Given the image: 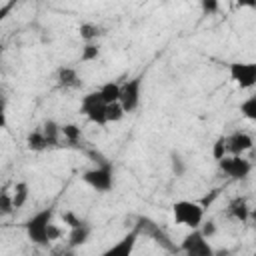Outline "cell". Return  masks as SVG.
I'll return each mask as SVG.
<instances>
[{
    "mask_svg": "<svg viewBox=\"0 0 256 256\" xmlns=\"http://www.w3.org/2000/svg\"><path fill=\"white\" fill-rule=\"evenodd\" d=\"M172 218L176 224L186 228H200L204 222V206L196 200H178L172 204Z\"/></svg>",
    "mask_w": 256,
    "mask_h": 256,
    "instance_id": "6da1fadb",
    "label": "cell"
},
{
    "mask_svg": "<svg viewBox=\"0 0 256 256\" xmlns=\"http://www.w3.org/2000/svg\"><path fill=\"white\" fill-rule=\"evenodd\" d=\"M52 216H54L52 208H44V210L36 212L34 216H30V218L24 222L28 240H32V242L38 244V246H46V244L50 242L48 230H50V224H52Z\"/></svg>",
    "mask_w": 256,
    "mask_h": 256,
    "instance_id": "7a4b0ae2",
    "label": "cell"
},
{
    "mask_svg": "<svg viewBox=\"0 0 256 256\" xmlns=\"http://www.w3.org/2000/svg\"><path fill=\"white\" fill-rule=\"evenodd\" d=\"M106 108H108V104L104 102V98H102V94L98 90L84 94L82 100H80V114L86 116L92 124H98V126L108 124Z\"/></svg>",
    "mask_w": 256,
    "mask_h": 256,
    "instance_id": "3957f363",
    "label": "cell"
},
{
    "mask_svg": "<svg viewBox=\"0 0 256 256\" xmlns=\"http://www.w3.org/2000/svg\"><path fill=\"white\" fill-rule=\"evenodd\" d=\"M82 180L94 188L96 192H108L112 190L114 186V168H112V162L110 164H96L94 168L86 170L82 174Z\"/></svg>",
    "mask_w": 256,
    "mask_h": 256,
    "instance_id": "277c9868",
    "label": "cell"
},
{
    "mask_svg": "<svg viewBox=\"0 0 256 256\" xmlns=\"http://www.w3.org/2000/svg\"><path fill=\"white\" fill-rule=\"evenodd\" d=\"M228 74L230 80L242 90L256 86V62H232L228 66Z\"/></svg>",
    "mask_w": 256,
    "mask_h": 256,
    "instance_id": "5b68a950",
    "label": "cell"
},
{
    "mask_svg": "<svg viewBox=\"0 0 256 256\" xmlns=\"http://www.w3.org/2000/svg\"><path fill=\"white\" fill-rule=\"evenodd\" d=\"M208 240H210V238H206L200 228H192V230L184 236L180 248H182L186 254H190V256H212V254H214V248L210 246Z\"/></svg>",
    "mask_w": 256,
    "mask_h": 256,
    "instance_id": "8992f818",
    "label": "cell"
},
{
    "mask_svg": "<svg viewBox=\"0 0 256 256\" xmlns=\"http://www.w3.org/2000/svg\"><path fill=\"white\" fill-rule=\"evenodd\" d=\"M218 166L232 180H244L250 174V170H252V164L246 158H242V154L224 156L222 160H218Z\"/></svg>",
    "mask_w": 256,
    "mask_h": 256,
    "instance_id": "52a82bcc",
    "label": "cell"
},
{
    "mask_svg": "<svg viewBox=\"0 0 256 256\" xmlns=\"http://www.w3.org/2000/svg\"><path fill=\"white\" fill-rule=\"evenodd\" d=\"M136 230H138V234H144V236L152 238L156 244L164 246L166 250H176L174 244L170 242L168 234H166V232L160 228V224H156L154 220H150V218H146V216H140V218L136 220Z\"/></svg>",
    "mask_w": 256,
    "mask_h": 256,
    "instance_id": "ba28073f",
    "label": "cell"
},
{
    "mask_svg": "<svg viewBox=\"0 0 256 256\" xmlns=\"http://www.w3.org/2000/svg\"><path fill=\"white\" fill-rule=\"evenodd\" d=\"M140 96H142V78L140 76H136L132 80H126L122 84L120 104L126 112H134L140 106Z\"/></svg>",
    "mask_w": 256,
    "mask_h": 256,
    "instance_id": "9c48e42d",
    "label": "cell"
},
{
    "mask_svg": "<svg viewBox=\"0 0 256 256\" xmlns=\"http://www.w3.org/2000/svg\"><path fill=\"white\" fill-rule=\"evenodd\" d=\"M138 236H140V234H138V230L134 228V230L128 232L120 242H116L114 246H110V248L104 252V256H128V254H132Z\"/></svg>",
    "mask_w": 256,
    "mask_h": 256,
    "instance_id": "30bf717a",
    "label": "cell"
},
{
    "mask_svg": "<svg viewBox=\"0 0 256 256\" xmlns=\"http://www.w3.org/2000/svg\"><path fill=\"white\" fill-rule=\"evenodd\" d=\"M226 142H228V150L232 154H244L246 150H250L254 146L252 136L246 134V132H234L232 136L226 138Z\"/></svg>",
    "mask_w": 256,
    "mask_h": 256,
    "instance_id": "8fae6325",
    "label": "cell"
},
{
    "mask_svg": "<svg viewBox=\"0 0 256 256\" xmlns=\"http://www.w3.org/2000/svg\"><path fill=\"white\" fill-rule=\"evenodd\" d=\"M56 80H58V86H62V88H80V86H82L80 76H78L76 68H72V66H62V68H58Z\"/></svg>",
    "mask_w": 256,
    "mask_h": 256,
    "instance_id": "7c38bea8",
    "label": "cell"
},
{
    "mask_svg": "<svg viewBox=\"0 0 256 256\" xmlns=\"http://www.w3.org/2000/svg\"><path fill=\"white\" fill-rule=\"evenodd\" d=\"M250 208H248V202H246V198H234L230 204H228V214L234 218V220H238V222H246L248 218H250Z\"/></svg>",
    "mask_w": 256,
    "mask_h": 256,
    "instance_id": "4fadbf2b",
    "label": "cell"
},
{
    "mask_svg": "<svg viewBox=\"0 0 256 256\" xmlns=\"http://www.w3.org/2000/svg\"><path fill=\"white\" fill-rule=\"evenodd\" d=\"M42 132H44V136H46L48 148L58 146L60 136H62V126H60L56 120H46V122L42 124Z\"/></svg>",
    "mask_w": 256,
    "mask_h": 256,
    "instance_id": "5bb4252c",
    "label": "cell"
},
{
    "mask_svg": "<svg viewBox=\"0 0 256 256\" xmlns=\"http://www.w3.org/2000/svg\"><path fill=\"white\" fill-rule=\"evenodd\" d=\"M90 232H92V228H90L86 222H84V224H80V226H76V228H70V234H68V244H70L72 248L82 246V244L88 240Z\"/></svg>",
    "mask_w": 256,
    "mask_h": 256,
    "instance_id": "9a60e30c",
    "label": "cell"
},
{
    "mask_svg": "<svg viewBox=\"0 0 256 256\" xmlns=\"http://www.w3.org/2000/svg\"><path fill=\"white\" fill-rule=\"evenodd\" d=\"M98 92L102 94L104 102L106 104H112V102H120V92H122V86L118 82H106L98 88Z\"/></svg>",
    "mask_w": 256,
    "mask_h": 256,
    "instance_id": "2e32d148",
    "label": "cell"
},
{
    "mask_svg": "<svg viewBox=\"0 0 256 256\" xmlns=\"http://www.w3.org/2000/svg\"><path fill=\"white\" fill-rule=\"evenodd\" d=\"M26 146H28V150H32V152H42V150L48 148V142H46V136H44L42 128L30 132V134L26 136Z\"/></svg>",
    "mask_w": 256,
    "mask_h": 256,
    "instance_id": "e0dca14e",
    "label": "cell"
},
{
    "mask_svg": "<svg viewBox=\"0 0 256 256\" xmlns=\"http://www.w3.org/2000/svg\"><path fill=\"white\" fill-rule=\"evenodd\" d=\"M28 194H30V186H28V182H16L14 184V190H12V198H14V206L16 208H22L24 204H26V200H28Z\"/></svg>",
    "mask_w": 256,
    "mask_h": 256,
    "instance_id": "ac0fdd59",
    "label": "cell"
},
{
    "mask_svg": "<svg viewBox=\"0 0 256 256\" xmlns=\"http://www.w3.org/2000/svg\"><path fill=\"white\" fill-rule=\"evenodd\" d=\"M240 112L246 120L250 122H256V94L254 96H248L246 100L240 102Z\"/></svg>",
    "mask_w": 256,
    "mask_h": 256,
    "instance_id": "d6986e66",
    "label": "cell"
},
{
    "mask_svg": "<svg viewBox=\"0 0 256 256\" xmlns=\"http://www.w3.org/2000/svg\"><path fill=\"white\" fill-rule=\"evenodd\" d=\"M78 34H80V38H82L84 42H94L96 36L100 34V28H98L96 24H92V22H84V24H80Z\"/></svg>",
    "mask_w": 256,
    "mask_h": 256,
    "instance_id": "ffe728a7",
    "label": "cell"
},
{
    "mask_svg": "<svg viewBox=\"0 0 256 256\" xmlns=\"http://www.w3.org/2000/svg\"><path fill=\"white\" fill-rule=\"evenodd\" d=\"M100 56V46L96 42H84L82 46V54H80V60L82 62H92Z\"/></svg>",
    "mask_w": 256,
    "mask_h": 256,
    "instance_id": "44dd1931",
    "label": "cell"
},
{
    "mask_svg": "<svg viewBox=\"0 0 256 256\" xmlns=\"http://www.w3.org/2000/svg\"><path fill=\"white\" fill-rule=\"evenodd\" d=\"M62 136H64L70 144H76V142L80 140V136H82V130H80L78 124L70 122V124H64V126H62Z\"/></svg>",
    "mask_w": 256,
    "mask_h": 256,
    "instance_id": "7402d4cb",
    "label": "cell"
},
{
    "mask_svg": "<svg viewBox=\"0 0 256 256\" xmlns=\"http://www.w3.org/2000/svg\"><path fill=\"white\" fill-rule=\"evenodd\" d=\"M124 114H126V110L122 108L120 102H112V104H108V108H106V118H108V122H120V120L124 118Z\"/></svg>",
    "mask_w": 256,
    "mask_h": 256,
    "instance_id": "603a6c76",
    "label": "cell"
},
{
    "mask_svg": "<svg viewBox=\"0 0 256 256\" xmlns=\"http://www.w3.org/2000/svg\"><path fill=\"white\" fill-rule=\"evenodd\" d=\"M226 152H228V142H226V138L224 136H220V138H216L214 140V144H212V158L218 162V160H222L224 156H226Z\"/></svg>",
    "mask_w": 256,
    "mask_h": 256,
    "instance_id": "cb8c5ba5",
    "label": "cell"
},
{
    "mask_svg": "<svg viewBox=\"0 0 256 256\" xmlns=\"http://www.w3.org/2000/svg\"><path fill=\"white\" fill-rule=\"evenodd\" d=\"M16 206H14V198H12V192H2L0 194V214L2 216H8L12 210H14Z\"/></svg>",
    "mask_w": 256,
    "mask_h": 256,
    "instance_id": "d4e9b609",
    "label": "cell"
},
{
    "mask_svg": "<svg viewBox=\"0 0 256 256\" xmlns=\"http://www.w3.org/2000/svg\"><path fill=\"white\" fill-rule=\"evenodd\" d=\"M200 10L206 16H214L220 10V0H200Z\"/></svg>",
    "mask_w": 256,
    "mask_h": 256,
    "instance_id": "484cf974",
    "label": "cell"
},
{
    "mask_svg": "<svg viewBox=\"0 0 256 256\" xmlns=\"http://www.w3.org/2000/svg\"><path fill=\"white\" fill-rule=\"evenodd\" d=\"M170 160H172V172H174L178 178L184 176V172H186V164H184L182 156H180V154H172Z\"/></svg>",
    "mask_w": 256,
    "mask_h": 256,
    "instance_id": "4316f807",
    "label": "cell"
},
{
    "mask_svg": "<svg viewBox=\"0 0 256 256\" xmlns=\"http://www.w3.org/2000/svg\"><path fill=\"white\" fill-rule=\"evenodd\" d=\"M62 222L68 226V228H76V226H80V224H84V220L80 218V216H76L72 210H66L64 214H62Z\"/></svg>",
    "mask_w": 256,
    "mask_h": 256,
    "instance_id": "83f0119b",
    "label": "cell"
},
{
    "mask_svg": "<svg viewBox=\"0 0 256 256\" xmlns=\"http://www.w3.org/2000/svg\"><path fill=\"white\" fill-rule=\"evenodd\" d=\"M200 230H202V234H204L206 238H212V236L216 234V224H214L212 220L202 222V224H200Z\"/></svg>",
    "mask_w": 256,
    "mask_h": 256,
    "instance_id": "f1b7e54d",
    "label": "cell"
},
{
    "mask_svg": "<svg viewBox=\"0 0 256 256\" xmlns=\"http://www.w3.org/2000/svg\"><path fill=\"white\" fill-rule=\"evenodd\" d=\"M88 156L92 158L94 164H110V160H108L102 152H98V150H88Z\"/></svg>",
    "mask_w": 256,
    "mask_h": 256,
    "instance_id": "f546056e",
    "label": "cell"
},
{
    "mask_svg": "<svg viewBox=\"0 0 256 256\" xmlns=\"http://www.w3.org/2000/svg\"><path fill=\"white\" fill-rule=\"evenodd\" d=\"M48 236H50V242H52V240H56V238H60V236H62V232H60V228H56L54 224H50V230H48Z\"/></svg>",
    "mask_w": 256,
    "mask_h": 256,
    "instance_id": "4dcf8cb0",
    "label": "cell"
},
{
    "mask_svg": "<svg viewBox=\"0 0 256 256\" xmlns=\"http://www.w3.org/2000/svg\"><path fill=\"white\" fill-rule=\"evenodd\" d=\"M236 4H238L240 8H250V10L256 8V0H236Z\"/></svg>",
    "mask_w": 256,
    "mask_h": 256,
    "instance_id": "1f68e13d",
    "label": "cell"
},
{
    "mask_svg": "<svg viewBox=\"0 0 256 256\" xmlns=\"http://www.w3.org/2000/svg\"><path fill=\"white\" fill-rule=\"evenodd\" d=\"M250 218H252V220H254V226H256V208H254V210H252V212H250Z\"/></svg>",
    "mask_w": 256,
    "mask_h": 256,
    "instance_id": "d6a6232c",
    "label": "cell"
}]
</instances>
